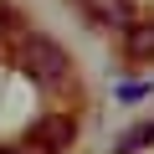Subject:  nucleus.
Here are the masks:
<instances>
[{"label": "nucleus", "mask_w": 154, "mask_h": 154, "mask_svg": "<svg viewBox=\"0 0 154 154\" xmlns=\"http://www.w3.org/2000/svg\"><path fill=\"white\" fill-rule=\"evenodd\" d=\"M144 144H154V123H144V128H128V134L118 139V154H134V149H144Z\"/></svg>", "instance_id": "nucleus-5"}, {"label": "nucleus", "mask_w": 154, "mask_h": 154, "mask_svg": "<svg viewBox=\"0 0 154 154\" xmlns=\"http://www.w3.org/2000/svg\"><path fill=\"white\" fill-rule=\"evenodd\" d=\"M77 139V123L72 118H62V113H46L41 123H31V134H26V144H41L46 154H57V149H67Z\"/></svg>", "instance_id": "nucleus-2"}, {"label": "nucleus", "mask_w": 154, "mask_h": 154, "mask_svg": "<svg viewBox=\"0 0 154 154\" xmlns=\"http://www.w3.org/2000/svg\"><path fill=\"white\" fill-rule=\"evenodd\" d=\"M128 57H154V21H128Z\"/></svg>", "instance_id": "nucleus-4"}, {"label": "nucleus", "mask_w": 154, "mask_h": 154, "mask_svg": "<svg viewBox=\"0 0 154 154\" xmlns=\"http://www.w3.org/2000/svg\"><path fill=\"white\" fill-rule=\"evenodd\" d=\"M0 154H21V149H0Z\"/></svg>", "instance_id": "nucleus-7"}, {"label": "nucleus", "mask_w": 154, "mask_h": 154, "mask_svg": "<svg viewBox=\"0 0 154 154\" xmlns=\"http://www.w3.org/2000/svg\"><path fill=\"white\" fill-rule=\"evenodd\" d=\"M21 67L36 77L41 88H62L67 77H72V57H67V46L51 41V36H26V41H21Z\"/></svg>", "instance_id": "nucleus-1"}, {"label": "nucleus", "mask_w": 154, "mask_h": 154, "mask_svg": "<svg viewBox=\"0 0 154 154\" xmlns=\"http://www.w3.org/2000/svg\"><path fill=\"white\" fill-rule=\"evenodd\" d=\"M144 93H154V82H123L118 88V98H144Z\"/></svg>", "instance_id": "nucleus-6"}, {"label": "nucleus", "mask_w": 154, "mask_h": 154, "mask_svg": "<svg viewBox=\"0 0 154 154\" xmlns=\"http://www.w3.org/2000/svg\"><path fill=\"white\" fill-rule=\"evenodd\" d=\"M82 11L93 21H108V26H128L134 21V0H82Z\"/></svg>", "instance_id": "nucleus-3"}]
</instances>
